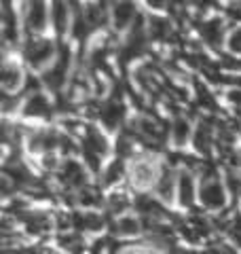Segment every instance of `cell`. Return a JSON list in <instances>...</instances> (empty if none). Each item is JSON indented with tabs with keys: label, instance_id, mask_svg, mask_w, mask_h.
Masks as SVG:
<instances>
[{
	"label": "cell",
	"instance_id": "obj_1",
	"mask_svg": "<svg viewBox=\"0 0 241 254\" xmlns=\"http://www.w3.org/2000/svg\"><path fill=\"white\" fill-rule=\"evenodd\" d=\"M53 55V45L45 38H36L26 45V58L34 68H40Z\"/></svg>",
	"mask_w": 241,
	"mask_h": 254
},
{
	"label": "cell",
	"instance_id": "obj_2",
	"mask_svg": "<svg viewBox=\"0 0 241 254\" xmlns=\"http://www.w3.org/2000/svg\"><path fill=\"white\" fill-rule=\"evenodd\" d=\"M201 201L207 208H222L224 205V189L220 182H205L203 187H201Z\"/></svg>",
	"mask_w": 241,
	"mask_h": 254
},
{
	"label": "cell",
	"instance_id": "obj_3",
	"mask_svg": "<svg viewBox=\"0 0 241 254\" xmlns=\"http://www.w3.org/2000/svg\"><path fill=\"white\" fill-rule=\"evenodd\" d=\"M60 180L68 189L70 187H83L85 182H87L85 172H83V168H80L76 161H66V163H63V168L60 172Z\"/></svg>",
	"mask_w": 241,
	"mask_h": 254
},
{
	"label": "cell",
	"instance_id": "obj_4",
	"mask_svg": "<svg viewBox=\"0 0 241 254\" xmlns=\"http://www.w3.org/2000/svg\"><path fill=\"white\" fill-rule=\"evenodd\" d=\"M123 115H125V106L119 102V98H112L106 106L100 108V119L106 123V127H110V129H115V127L120 123Z\"/></svg>",
	"mask_w": 241,
	"mask_h": 254
},
{
	"label": "cell",
	"instance_id": "obj_5",
	"mask_svg": "<svg viewBox=\"0 0 241 254\" xmlns=\"http://www.w3.org/2000/svg\"><path fill=\"white\" fill-rule=\"evenodd\" d=\"M106 150H108L106 138H104L98 129L89 127V129L85 131V146H83V153H91V155H95V157H102V155H106Z\"/></svg>",
	"mask_w": 241,
	"mask_h": 254
},
{
	"label": "cell",
	"instance_id": "obj_6",
	"mask_svg": "<svg viewBox=\"0 0 241 254\" xmlns=\"http://www.w3.org/2000/svg\"><path fill=\"white\" fill-rule=\"evenodd\" d=\"M23 113H26L28 117H49L51 115V104L43 93H34L30 98V102L26 104V110H23Z\"/></svg>",
	"mask_w": 241,
	"mask_h": 254
},
{
	"label": "cell",
	"instance_id": "obj_7",
	"mask_svg": "<svg viewBox=\"0 0 241 254\" xmlns=\"http://www.w3.org/2000/svg\"><path fill=\"white\" fill-rule=\"evenodd\" d=\"M199 30H201V36H203L212 47H220V43H222V32H224L220 19L205 21L203 26H199Z\"/></svg>",
	"mask_w": 241,
	"mask_h": 254
},
{
	"label": "cell",
	"instance_id": "obj_8",
	"mask_svg": "<svg viewBox=\"0 0 241 254\" xmlns=\"http://www.w3.org/2000/svg\"><path fill=\"white\" fill-rule=\"evenodd\" d=\"M23 222H26L28 231H30V233H34V235L45 233L47 229L51 227L49 216H47V214H43V212H30V214H23Z\"/></svg>",
	"mask_w": 241,
	"mask_h": 254
},
{
	"label": "cell",
	"instance_id": "obj_9",
	"mask_svg": "<svg viewBox=\"0 0 241 254\" xmlns=\"http://www.w3.org/2000/svg\"><path fill=\"white\" fill-rule=\"evenodd\" d=\"M47 21V6L43 2H32L28 6V28L30 30H43Z\"/></svg>",
	"mask_w": 241,
	"mask_h": 254
},
{
	"label": "cell",
	"instance_id": "obj_10",
	"mask_svg": "<svg viewBox=\"0 0 241 254\" xmlns=\"http://www.w3.org/2000/svg\"><path fill=\"white\" fill-rule=\"evenodd\" d=\"M210 142H212V121L205 119L201 121L197 127V133H195V148L199 153H207L210 150Z\"/></svg>",
	"mask_w": 241,
	"mask_h": 254
},
{
	"label": "cell",
	"instance_id": "obj_11",
	"mask_svg": "<svg viewBox=\"0 0 241 254\" xmlns=\"http://www.w3.org/2000/svg\"><path fill=\"white\" fill-rule=\"evenodd\" d=\"M72 225H74L76 229H89V231H95V229H100L104 225L102 216H98V214H74L72 216Z\"/></svg>",
	"mask_w": 241,
	"mask_h": 254
},
{
	"label": "cell",
	"instance_id": "obj_12",
	"mask_svg": "<svg viewBox=\"0 0 241 254\" xmlns=\"http://www.w3.org/2000/svg\"><path fill=\"white\" fill-rule=\"evenodd\" d=\"M148 30H150V36L155 38V41H167V38L172 36V23L167 19H161V17L150 19Z\"/></svg>",
	"mask_w": 241,
	"mask_h": 254
},
{
	"label": "cell",
	"instance_id": "obj_13",
	"mask_svg": "<svg viewBox=\"0 0 241 254\" xmlns=\"http://www.w3.org/2000/svg\"><path fill=\"white\" fill-rule=\"evenodd\" d=\"M133 15H135V6L131 2H119V4H115V26L119 30L125 28Z\"/></svg>",
	"mask_w": 241,
	"mask_h": 254
},
{
	"label": "cell",
	"instance_id": "obj_14",
	"mask_svg": "<svg viewBox=\"0 0 241 254\" xmlns=\"http://www.w3.org/2000/svg\"><path fill=\"white\" fill-rule=\"evenodd\" d=\"M138 210L144 214V216L146 218H157V216H163V208H161V205L152 199V197H148V195H142V197H138Z\"/></svg>",
	"mask_w": 241,
	"mask_h": 254
},
{
	"label": "cell",
	"instance_id": "obj_15",
	"mask_svg": "<svg viewBox=\"0 0 241 254\" xmlns=\"http://www.w3.org/2000/svg\"><path fill=\"white\" fill-rule=\"evenodd\" d=\"M133 180L138 182V185H150V182L155 180V165L146 163V161L135 163V168H133Z\"/></svg>",
	"mask_w": 241,
	"mask_h": 254
},
{
	"label": "cell",
	"instance_id": "obj_16",
	"mask_svg": "<svg viewBox=\"0 0 241 254\" xmlns=\"http://www.w3.org/2000/svg\"><path fill=\"white\" fill-rule=\"evenodd\" d=\"M178 190H180V201L182 205H192V176L190 174H182L178 180Z\"/></svg>",
	"mask_w": 241,
	"mask_h": 254
},
{
	"label": "cell",
	"instance_id": "obj_17",
	"mask_svg": "<svg viewBox=\"0 0 241 254\" xmlns=\"http://www.w3.org/2000/svg\"><path fill=\"white\" fill-rule=\"evenodd\" d=\"M174 176H172V172H163L161 174V178H159V185H157V193L161 199H172V195H174Z\"/></svg>",
	"mask_w": 241,
	"mask_h": 254
},
{
	"label": "cell",
	"instance_id": "obj_18",
	"mask_svg": "<svg viewBox=\"0 0 241 254\" xmlns=\"http://www.w3.org/2000/svg\"><path fill=\"white\" fill-rule=\"evenodd\" d=\"M51 15H53L55 28H58V32L61 34V32L66 30V26H68V6L63 2H55L53 9H51Z\"/></svg>",
	"mask_w": 241,
	"mask_h": 254
},
{
	"label": "cell",
	"instance_id": "obj_19",
	"mask_svg": "<svg viewBox=\"0 0 241 254\" xmlns=\"http://www.w3.org/2000/svg\"><path fill=\"white\" fill-rule=\"evenodd\" d=\"M0 81H2V87L6 91L15 89L17 83H19V70L15 66H9V64H6V66L2 68V74H0Z\"/></svg>",
	"mask_w": 241,
	"mask_h": 254
},
{
	"label": "cell",
	"instance_id": "obj_20",
	"mask_svg": "<svg viewBox=\"0 0 241 254\" xmlns=\"http://www.w3.org/2000/svg\"><path fill=\"white\" fill-rule=\"evenodd\" d=\"M115 231H117L119 235H133V233L140 231V222L135 220V218H120V220L117 222Z\"/></svg>",
	"mask_w": 241,
	"mask_h": 254
},
{
	"label": "cell",
	"instance_id": "obj_21",
	"mask_svg": "<svg viewBox=\"0 0 241 254\" xmlns=\"http://www.w3.org/2000/svg\"><path fill=\"white\" fill-rule=\"evenodd\" d=\"M174 140H176V144H184L188 138V133H190V127H188V121H184V119H178V121L174 123Z\"/></svg>",
	"mask_w": 241,
	"mask_h": 254
},
{
	"label": "cell",
	"instance_id": "obj_22",
	"mask_svg": "<svg viewBox=\"0 0 241 254\" xmlns=\"http://www.w3.org/2000/svg\"><path fill=\"white\" fill-rule=\"evenodd\" d=\"M197 98H199V104L203 108H216V100L214 95L205 89V87H201V83H197Z\"/></svg>",
	"mask_w": 241,
	"mask_h": 254
},
{
	"label": "cell",
	"instance_id": "obj_23",
	"mask_svg": "<svg viewBox=\"0 0 241 254\" xmlns=\"http://www.w3.org/2000/svg\"><path fill=\"white\" fill-rule=\"evenodd\" d=\"M78 201L83 205H98L100 195H98V190H93V189H83L78 193Z\"/></svg>",
	"mask_w": 241,
	"mask_h": 254
},
{
	"label": "cell",
	"instance_id": "obj_24",
	"mask_svg": "<svg viewBox=\"0 0 241 254\" xmlns=\"http://www.w3.org/2000/svg\"><path fill=\"white\" fill-rule=\"evenodd\" d=\"M60 242H61V248H66V250H80L83 248V240H80L78 235H61L60 237Z\"/></svg>",
	"mask_w": 241,
	"mask_h": 254
},
{
	"label": "cell",
	"instance_id": "obj_25",
	"mask_svg": "<svg viewBox=\"0 0 241 254\" xmlns=\"http://www.w3.org/2000/svg\"><path fill=\"white\" fill-rule=\"evenodd\" d=\"M120 174H123V163L115 161V163H112L110 168H108V172H106V185H112L115 180H119Z\"/></svg>",
	"mask_w": 241,
	"mask_h": 254
},
{
	"label": "cell",
	"instance_id": "obj_26",
	"mask_svg": "<svg viewBox=\"0 0 241 254\" xmlns=\"http://www.w3.org/2000/svg\"><path fill=\"white\" fill-rule=\"evenodd\" d=\"M125 208H127V197H125L123 193L110 197V210H112V212H123Z\"/></svg>",
	"mask_w": 241,
	"mask_h": 254
},
{
	"label": "cell",
	"instance_id": "obj_27",
	"mask_svg": "<svg viewBox=\"0 0 241 254\" xmlns=\"http://www.w3.org/2000/svg\"><path fill=\"white\" fill-rule=\"evenodd\" d=\"M231 49L233 51H241V28H237L235 32H233V36H231Z\"/></svg>",
	"mask_w": 241,
	"mask_h": 254
},
{
	"label": "cell",
	"instance_id": "obj_28",
	"mask_svg": "<svg viewBox=\"0 0 241 254\" xmlns=\"http://www.w3.org/2000/svg\"><path fill=\"white\" fill-rule=\"evenodd\" d=\"M222 66H227L231 70H239L241 68V62L239 60H233L231 55H222Z\"/></svg>",
	"mask_w": 241,
	"mask_h": 254
},
{
	"label": "cell",
	"instance_id": "obj_29",
	"mask_svg": "<svg viewBox=\"0 0 241 254\" xmlns=\"http://www.w3.org/2000/svg\"><path fill=\"white\" fill-rule=\"evenodd\" d=\"M34 89V93L38 91V83L34 81V76H28V81H26V91H32Z\"/></svg>",
	"mask_w": 241,
	"mask_h": 254
},
{
	"label": "cell",
	"instance_id": "obj_30",
	"mask_svg": "<svg viewBox=\"0 0 241 254\" xmlns=\"http://www.w3.org/2000/svg\"><path fill=\"white\" fill-rule=\"evenodd\" d=\"M45 165H47V168H55V157L47 155V157H45Z\"/></svg>",
	"mask_w": 241,
	"mask_h": 254
},
{
	"label": "cell",
	"instance_id": "obj_31",
	"mask_svg": "<svg viewBox=\"0 0 241 254\" xmlns=\"http://www.w3.org/2000/svg\"><path fill=\"white\" fill-rule=\"evenodd\" d=\"M125 254H144V252H135V250H131V252H125Z\"/></svg>",
	"mask_w": 241,
	"mask_h": 254
}]
</instances>
